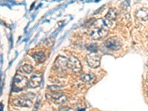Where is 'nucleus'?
<instances>
[{
	"label": "nucleus",
	"mask_w": 148,
	"mask_h": 111,
	"mask_svg": "<svg viewBox=\"0 0 148 111\" xmlns=\"http://www.w3.org/2000/svg\"><path fill=\"white\" fill-rule=\"evenodd\" d=\"M13 104L17 107H23V108H30L32 106V101L28 98H18L13 101Z\"/></svg>",
	"instance_id": "nucleus-9"
},
{
	"label": "nucleus",
	"mask_w": 148,
	"mask_h": 111,
	"mask_svg": "<svg viewBox=\"0 0 148 111\" xmlns=\"http://www.w3.org/2000/svg\"><path fill=\"white\" fill-rule=\"evenodd\" d=\"M21 70H22L24 73L29 74L32 72L33 70H34V67H33V66L30 65V64H25V65L22 66Z\"/></svg>",
	"instance_id": "nucleus-14"
},
{
	"label": "nucleus",
	"mask_w": 148,
	"mask_h": 111,
	"mask_svg": "<svg viewBox=\"0 0 148 111\" xmlns=\"http://www.w3.org/2000/svg\"><path fill=\"white\" fill-rule=\"evenodd\" d=\"M88 51H90L91 53H96L98 51V46L96 44H90L86 46Z\"/></svg>",
	"instance_id": "nucleus-15"
},
{
	"label": "nucleus",
	"mask_w": 148,
	"mask_h": 111,
	"mask_svg": "<svg viewBox=\"0 0 148 111\" xmlns=\"http://www.w3.org/2000/svg\"><path fill=\"white\" fill-rule=\"evenodd\" d=\"M47 89H49L51 91H52L53 92H59L61 90V88L59 87L57 85H51V86H48L47 87Z\"/></svg>",
	"instance_id": "nucleus-16"
},
{
	"label": "nucleus",
	"mask_w": 148,
	"mask_h": 111,
	"mask_svg": "<svg viewBox=\"0 0 148 111\" xmlns=\"http://www.w3.org/2000/svg\"><path fill=\"white\" fill-rule=\"evenodd\" d=\"M80 78H81V79L84 82L88 83V84H90V83L93 82L95 79H96V77H95L93 75H92V74H89V73L82 74Z\"/></svg>",
	"instance_id": "nucleus-12"
},
{
	"label": "nucleus",
	"mask_w": 148,
	"mask_h": 111,
	"mask_svg": "<svg viewBox=\"0 0 148 111\" xmlns=\"http://www.w3.org/2000/svg\"><path fill=\"white\" fill-rule=\"evenodd\" d=\"M136 16L138 19L142 21L148 20V13L147 10L145 8H141L138 10L136 13Z\"/></svg>",
	"instance_id": "nucleus-11"
},
{
	"label": "nucleus",
	"mask_w": 148,
	"mask_h": 111,
	"mask_svg": "<svg viewBox=\"0 0 148 111\" xmlns=\"http://www.w3.org/2000/svg\"><path fill=\"white\" fill-rule=\"evenodd\" d=\"M146 81H147V82L148 83V72H147V75H146Z\"/></svg>",
	"instance_id": "nucleus-18"
},
{
	"label": "nucleus",
	"mask_w": 148,
	"mask_h": 111,
	"mask_svg": "<svg viewBox=\"0 0 148 111\" xmlns=\"http://www.w3.org/2000/svg\"><path fill=\"white\" fill-rule=\"evenodd\" d=\"M67 61V67L72 71L73 73L78 74L82 71V66L80 61L76 57L73 56H71Z\"/></svg>",
	"instance_id": "nucleus-4"
},
{
	"label": "nucleus",
	"mask_w": 148,
	"mask_h": 111,
	"mask_svg": "<svg viewBox=\"0 0 148 111\" xmlns=\"http://www.w3.org/2000/svg\"><path fill=\"white\" fill-rule=\"evenodd\" d=\"M104 47L110 51H117L121 48L122 43L118 37L113 36L107 39L103 44Z\"/></svg>",
	"instance_id": "nucleus-3"
},
{
	"label": "nucleus",
	"mask_w": 148,
	"mask_h": 111,
	"mask_svg": "<svg viewBox=\"0 0 148 111\" xmlns=\"http://www.w3.org/2000/svg\"><path fill=\"white\" fill-rule=\"evenodd\" d=\"M118 17V11L116 8H110L108 10V14L103 18L104 23L107 27H113L114 22H116Z\"/></svg>",
	"instance_id": "nucleus-5"
},
{
	"label": "nucleus",
	"mask_w": 148,
	"mask_h": 111,
	"mask_svg": "<svg viewBox=\"0 0 148 111\" xmlns=\"http://www.w3.org/2000/svg\"><path fill=\"white\" fill-rule=\"evenodd\" d=\"M97 22L98 25H96L95 22L92 24V28L90 30V37L95 40L102 39L104 37L107 36L108 34V30L106 28L107 27L104 25L103 19L100 24H99V20Z\"/></svg>",
	"instance_id": "nucleus-1"
},
{
	"label": "nucleus",
	"mask_w": 148,
	"mask_h": 111,
	"mask_svg": "<svg viewBox=\"0 0 148 111\" xmlns=\"http://www.w3.org/2000/svg\"><path fill=\"white\" fill-rule=\"evenodd\" d=\"M67 61H68V59L64 56H59L56 59L55 62H54V67L58 73H63L66 72L67 69L68 68L67 67Z\"/></svg>",
	"instance_id": "nucleus-7"
},
{
	"label": "nucleus",
	"mask_w": 148,
	"mask_h": 111,
	"mask_svg": "<svg viewBox=\"0 0 148 111\" xmlns=\"http://www.w3.org/2000/svg\"><path fill=\"white\" fill-rule=\"evenodd\" d=\"M69 110V109L67 108V107H61L60 108H59V111H68Z\"/></svg>",
	"instance_id": "nucleus-17"
},
{
	"label": "nucleus",
	"mask_w": 148,
	"mask_h": 111,
	"mask_svg": "<svg viewBox=\"0 0 148 111\" xmlns=\"http://www.w3.org/2000/svg\"><path fill=\"white\" fill-rule=\"evenodd\" d=\"M2 108H3L2 107V103H1V111H2Z\"/></svg>",
	"instance_id": "nucleus-19"
},
{
	"label": "nucleus",
	"mask_w": 148,
	"mask_h": 111,
	"mask_svg": "<svg viewBox=\"0 0 148 111\" xmlns=\"http://www.w3.org/2000/svg\"><path fill=\"white\" fill-rule=\"evenodd\" d=\"M32 58L35 60L36 62L41 63L43 62L46 59L45 54L43 51H38V52L34 53L32 55Z\"/></svg>",
	"instance_id": "nucleus-10"
},
{
	"label": "nucleus",
	"mask_w": 148,
	"mask_h": 111,
	"mask_svg": "<svg viewBox=\"0 0 148 111\" xmlns=\"http://www.w3.org/2000/svg\"><path fill=\"white\" fill-rule=\"evenodd\" d=\"M86 61L91 68H97L99 67L101 63V56L97 53H91L87 56Z\"/></svg>",
	"instance_id": "nucleus-6"
},
{
	"label": "nucleus",
	"mask_w": 148,
	"mask_h": 111,
	"mask_svg": "<svg viewBox=\"0 0 148 111\" xmlns=\"http://www.w3.org/2000/svg\"><path fill=\"white\" fill-rule=\"evenodd\" d=\"M42 80V73L39 71L34 73L29 80L28 87L30 88H38L41 84Z\"/></svg>",
	"instance_id": "nucleus-8"
},
{
	"label": "nucleus",
	"mask_w": 148,
	"mask_h": 111,
	"mask_svg": "<svg viewBox=\"0 0 148 111\" xmlns=\"http://www.w3.org/2000/svg\"><path fill=\"white\" fill-rule=\"evenodd\" d=\"M28 84L29 81L27 77L20 75V74H16L14 79L12 89L14 92H18V91L22 90L27 88Z\"/></svg>",
	"instance_id": "nucleus-2"
},
{
	"label": "nucleus",
	"mask_w": 148,
	"mask_h": 111,
	"mask_svg": "<svg viewBox=\"0 0 148 111\" xmlns=\"http://www.w3.org/2000/svg\"><path fill=\"white\" fill-rule=\"evenodd\" d=\"M67 100H68L67 96L64 94H62L58 99H56L54 101V102L56 103V104H64L67 102Z\"/></svg>",
	"instance_id": "nucleus-13"
}]
</instances>
